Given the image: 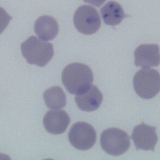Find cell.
<instances>
[{
  "mask_svg": "<svg viewBox=\"0 0 160 160\" xmlns=\"http://www.w3.org/2000/svg\"><path fill=\"white\" fill-rule=\"evenodd\" d=\"M62 82L71 94H79L86 91L93 82V73L89 66L74 62L68 65L62 72Z\"/></svg>",
  "mask_w": 160,
  "mask_h": 160,
  "instance_id": "6da1fadb",
  "label": "cell"
},
{
  "mask_svg": "<svg viewBox=\"0 0 160 160\" xmlns=\"http://www.w3.org/2000/svg\"><path fill=\"white\" fill-rule=\"evenodd\" d=\"M21 52L26 61L31 64L43 67L54 55L53 46L35 36H31L21 45Z\"/></svg>",
  "mask_w": 160,
  "mask_h": 160,
  "instance_id": "7a4b0ae2",
  "label": "cell"
},
{
  "mask_svg": "<svg viewBox=\"0 0 160 160\" xmlns=\"http://www.w3.org/2000/svg\"><path fill=\"white\" fill-rule=\"evenodd\" d=\"M133 86L139 97L151 99L160 91V74L156 69H141L134 76Z\"/></svg>",
  "mask_w": 160,
  "mask_h": 160,
  "instance_id": "3957f363",
  "label": "cell"
},
{
  "mask_svg": "<svg viewBox=\"0 0 160 160\" xmlns=\"http://www.w3.org/2000/svg\"><path fill=\"white\" fill-rule=\"evenodd\" d=\"M101 146L108 154L119 156L124 153L130 147V138L123 130L109 128L104 130L101 136Z\"/></svg>",
  "mask_w": 160,
  "mask_h": 160,
  "instance_id": "277c9868",
  "label": "cell"
},
{
  "mask_svg": "<svg viewBox=\"0 0 160 160\" xmlns=\"http://www.w3.org/2000/svg\"><path fill=\"white\" fill-rule=\"evenodd\" d=\"M73 21L76 29L79 32L86 35L96 33L101 24L97 10L88 5L81 6L76 9Z\"/></svg>",
  "mask_w": 160,
  "mask_h": 160,
  "instance_id": "5b68a950",
  "label": "cell"
},
{
  "mask_svg": "<svg viewBox=\"0 0 160 160\" xmlns=\"http://www.w3.org/2000/svg\"><path fill=\"white\" fill-rule=\"evenodd\" d=\"M68 139L74 148L86 151L91 148L96 143V132L91 124L86 122H78L71 128Z\"/></svg>",
  "mask_w": 160,
  "mask_h": 160,
  "instance_id": "8992f818",
  "label": "cell"
},
{
  "mask_svg": "<svg viewBox=\"0 0 160 160\" xmlns=\"http://www.w3.org/2000/svg\"><path fill=\"white\" fill-rule=\"evenodd\" d=\"M156 127L142 122L134 127L132 139L137 149L153 151L158 142Z\"/></svg>",
  "mask_w": 160,
  "mask_h": 160,
  "instance_id": "52a82bcc",
  "label": "cell"
},
{
  "mask_svg": "<svg viewBox=\"0 0 160 160\" xmlns=\"http://www.w3.org/2000/svg\"><path fill=\"white\" fill-rule=\"evenodd\" d=\"M136 66L143 68L158 66L160 64V49L156 44H143L134 53Z\"/></svg>",
  "mask_w": 160,
  "mask_h": 160,
  "instance_id": "ba28073f",
  "label": "cell"
},
{
  "mask_svg": "<svg viewBox=\"0 0 160 160\" xmlns=\"http://www.w3.org/2000/svg\"><path fill=\"white\" fill-rule=\"evenodd\" d=\"M70 122V118L63 110H51L48 111L43 118V124L46 130L53 134L63 133Z\"/></svg>",
  "mask_w": 160,
  "mask_h": 160,
  "instance_id": "9c48e42d",
  "label": "cell"
},
{
  "mask_svg": "<svg viewBox=\"0 0 160 160\" xmlns=\"http://www.w3.org/2000/svg\"><path fill=\"white\" fill-rule=\"evenodd\" d=\"M103 99V96L99 89L91 85L86 91L76 94L75 102L78 107L84 111H93L98 109Z\"/></svg>",
  "mask_w": 160,
  "mask_h": 160,
  "instance_id": "30bf717a",
  "label": "cell"
},
{
  "mask_svg": "<svg viewBox=\"0 0 160 160\" xmlns=\"http://www.w3.org/2000/svg\"><path fill=\"white\" fill-rule=\"evenodd\" d=\"M34 31L39 39L48 41L52 40L58 34L59 26L56 20L49 16L39 17L34 23Z\"/></svg>",
  "mask_w": 160,
  "mask_h": 160,
  "instance_id": "8fae6325",
  "label": "cell"
},
{
  "mask_svg": "<svg viewBox=\"0 0 160 160\" xmlns=\"http://www.w3.org/2000/svg\"><path fill=\"white\" fill-rule=\"evenodd\" d=\"M100 12L104 22L109 26L118 25L127 17L121 4L115 1H109L105 4Z\"/></svg>",
  "mask_w": 160,
  "mask_h": 160,
  "instance_id": "7c38bea8",
  "label": "cell"
},
{
  "mask_svg": "<svg viewBox=\"0 0 160 160\" xmlns=\"http://www.w3.org/2000/svg\"><path fill=\"white\" fill-rule=\"evenodd\" d=\"M43 98L46 106L51 109H59L66 104V96L59 86H52L43 93Z\"/></svg>",
  "mask_w": 160,
  "mask_h": 160,
  "instance_id": "4fadbf2b",
  "label": "cell"
},
{
  "mask_svg": "<svg viewBox=\"0 0 160 160\" xmlns=\"http://www.w3.org/2000/svg\"><path fill=\"white\" fill-rule=\"evenodd\" d=\"M11 19V17L1 7H0V34L6 28Z\"/></svg>",
  "mask_w": 160,
  "mask_h": 160,
  "instance_id": "5bb4252c",
  "label": "cell"
},
{
  "mask_svg": "<svg viewBox=\"0 0 160 160\" xmlns=\"http://www.w3.org/2000/svg\"><path fill=\"white\" fill-rule=\"evenodd\" d=\"M106 0H84L85 2L91 4L97 7H99Z\"/></svg>",
  "mask_w": 160,
  "mask_h": 160,
  "instance_id": "9a60e30c",
  "label": "cell"
}]
</instances>
